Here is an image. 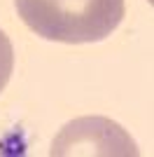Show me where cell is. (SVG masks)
<instances>
[{"label": "cell", "mask_w": 154, "mask_h": 157, "mask_svg": "<svg viewBox=\"0 0 154 157\" xmlns=\"http://www.w3.org/2000/svg\"><path fill=\"white\" fill-rule=\"evenodd\" d=\"M14 7L35 35L65 45L110 38L126 14V0H14Z\"/></svg>", "instance_id": "6da1fadb"}, {"label": "cell", "mask_w": 154, "mask_h": 157, "mask_svg": "<svg viewBox=\"0 0 154 157\" xmlns=\"http://www.w3.org/2000/svg\"><path fill=\"white\" fill-rule=\"evenodd\" d=\"M51 157H138L140 150L124 127L108 117H77L61 127L58 136L51 141Z\"/></svg>", "instance_id": "7a4b0ae2"}, {"label": "cell", "mask_w": 154, "mask_h": 157, "mask_svg": "<svg viewBox=\"0 0 154 157\" xmlns=\"http://www.w3.org/2000/svg\"><path fill=\"white\" fill-rule=\"evenodd\" d=\"M14 71V49H12V40L2 28H0V94L5 92L7 82L12 78Z\"/></svg>", "instance_id": "3957f363"}]
</instances>
